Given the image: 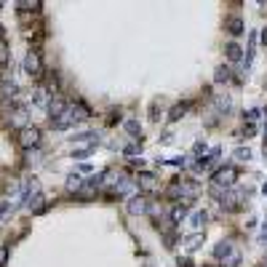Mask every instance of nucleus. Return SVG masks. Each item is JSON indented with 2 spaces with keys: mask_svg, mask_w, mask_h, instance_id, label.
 I'll list each match as a JSON object with an SVG mask.
<instances>
[{
  "mask_svg": "<svg viewBox=\"0 0 267 267\" xmlns=\"http://www.w3.org/2000/svg\"><path fill=\"white\" fill-rule=\"evenodd\" d=\"M24 70H27V75H32V78H40V72H43L40 54H37V51H27V56H24Z\"/></svg>",
  "mask_w": 267,
  "mask_h": 267,
  "instance_id": "f257e3e1",
  "label": "nucleus"
},
{
  "mask_svg": "<svg viewBox=\"0 0 267 267\" xmlns=\"http://www.w3.org/2000/svg\"><path fill=\"white\" fill-rule=\"evenodd\" d=\"M134 187H137V182H134L131 176H120L115 182V187H112V195L115 198H128L134 193Z\"/></svg>",
  "mask_w": 267,
  "mask_h": 267,
  "instance_id": "f03ea898",
  "label": "nucleus"
},
{
  "mask_svg": "<svg viewBox=\"0 0 267 267\" xmlns=\"http://www.w3.org/2000/svg\"><path fill=\"white\" fill-rule=\"evenodd\" d=\"M37 142H40V131H37L35 126L32 128H22V134H19V145H22L24 150H32Z\"/></svg>",
  "mask_w": 267,
  "mask_h": 267,
  "instance_id": "7ed1b4c3",
  "label": "nucleus"
},
{
  "mask_svg": "<svg viewBox=\"0 0 267 267\" xmlns=\"http://www.w3.org/2000/svg\"><path fill=\"white\" fill-rule=\"evenodd\" d=\"M241 203H243V193H241V190H230V193L222 195V206L227 208V211H235Z\"/></svg>",
  "mask_w": 267,
  "mask_h": 267,
  "instance_id": "20e7f679",
  "label": "nucleus"
},
{
  "mask_svg": "<svg viewBox=\"0 0 267 267\" xmlns=\"http://www.w3.org/2000/svg\"><path fill=\"white\" fill-rule=\"evenodd\" d=\"M235 182V168H219L216 171V176H214V185H219V187H230Z\"/></svg>",
  "mask_w": 267,
  "mask_h": 267,
  "instance_id": "39448f33",
  "label": "nucleus"
},
{
  "mask_svg": "<svg viewBox=\"0 0 267 267\" xmlns=\"http://www.w3.org/2000/svg\"><path fill=\"white\" fill-rule=\"evenodd\" d=\"M147 211V198H142V195H131L128 200V214H145Z\"/></svg>",
  "mask_w": 267,
  "mask_h": 267,
  "instance_id": "423d86ee",
  "label": "nucleus"
},
{
  "mask_svg": "<svg viewBox=\"0 0 267 267\" xmlns=\"http://www.w3.org/2000/svg\"><path fill=\"white\" fill-rule=\"evenodd\" d=\"M137 185H139L142 190H147V193H152V190L158 187V179L152 176V174H147V171H145V174H139V176H137Z\"/></svg>",
  "mask_w": 267,
  "mask_h": 267,
  "instance_id": "0eeeda50",
  "label": "nucleus"
},
{
  "mask_svg": "<svg viewBox=\"0 0 267 267\" xmlns=\"http://www.w3.org/2000/svg\"><path fill=\"white\" fill-rule=\"evenodd\" d=\"M64 110H67V102H64V99H51V102H49V118H51V120H56Z\"/></svg>",
  "mask_w": 267,
  "mask_h": 267,
  "instance_id": "6e6552de",
  "label": "nucleus"
},
{
  "mask_svg": "<svg viewBox=\"0 0 267 267\" xmlns=\"http://www.w3.org/2000/svg\"><path fill=\"white\" fill-rule=\"evenodd\" d=\"M230 80H233V70H230V64L216 67V83H230Z\"/></svg>",
  "mask_w": 267,
  "mask_h": 267,
  "instance_id": "1a4fd4ad",
  "label": "nucleus"
},
{
  "mask_svg": "<svg viewBox=\"0 0 267 267\" xmlns=\"http://www.w3.org/2000/svg\"><path fill=\"white\" fill-rule=\"evenodd\" d=\"M0 94H3V97H16V83L11 78H3L0 80Z\"/></svg>",
  "mask_w": 267,
  "mask_h": 267,
  "instance_id": "9d476101",
  "label": "nucleus"
},
{
  "mask_svg": "<svg viewBox=\"0 0 267 267\" xmlns=\"http://www.w3.org/2000/svg\"><path fill=\"white\" fill-rule=\"evenodd\" d=\"M27 208H32V211H40V208H43V195L40 193H30V195H27Z\"/></svg>",
  "mask_w": 267,
  "mask_h": 267,
  "instance_id": "9b49d317",
  "label": "nucleus"
},
{
  "mask_svg": "<svg viewBox=\"0 0 267 267\" xmlns=\"http://www.w3.org/2000/svg\"><path fill=\"white\" fill-rule=\"evenodd\" d=\"M67 190H70V193H78V190H83V176H80V174H72L70 179H67Z\"/></svg>",
  "mask_w": 267,
  "mask_h": 267,
  "instance_id": "f8f14e48",
  "label": "nucleus"
},
{
  "mask_svg": "<svg viewBox=\"0 0 267 267\" xmlns=\"http://www.w3.org/2000/svg\"><path fill=\"white\" fill-rule=\"evenodd\" d=\"M187 107H190L187 102H182V104H174V107H171V115H168V120H179V118H182L185 112H187Z\"/></svg>",
  "mask_w": 267,
  "mask_h": 267,
  "instance_id": "ddd939ff",
  "label": "nucleus"
},
{
  "mask_svg": "<svg viewBox=\"0 0 267 267\" xmlns=\"http://www.w3.org/2000/svg\"><path fill=\"white\" fill-rule=\"evenodd\" d=\"M225 49H227V59H233V62H238V59H241V46H238V43H227L225 46Z\"/></svg>",
  "mask_w": 267,
  "mask_h": 267,
  "instance_id": "4468645a",
  "label": "nucleus"
},
{
  "mask_svg": "<svg viewBox=\"0 0 267 267\" xmlns=\"http://www.w3.org/2000/svg\"><path fill=\"white\" fill-rule=\"evenodd\" d=\"M75 139H78V142H88V145H94V142H99V134H94V131H83V134H75Z\"/></svg>",
  "mask_w": 267,
  "mask_h": 267,
  "instance_id": "2eb2a0df",
  "label": "nucleus"
},
{
  "mask_svg": "<svg viewBox=\"0 0 267 267\" xmlns=\"http://www.w3.org/2000/svg\"><path fill=\"white\" fill-rule=\"evenodd\" d=\"M238 264H241V251L233 249L230 254H227V259H225V267H238Z\"/></svg>",
  "mask_w": 267,
  "mask_h": 267,
  "instance_id": "dca6fc26",
  "label": "nucleus"
},
{
  "mask_svg": "<svg viewBox=\"0 0 267 267\" xmlns=\"http://www.w3.org/2000/svg\"><path fill=\"white\" fill-rule=\"evenodd\" d=\"M227 30H230L233 35H241V32H243V22H241L238 16H233L230 22H227Z\"/></svg>",
  "mask_w": 267,
  "mask_h": 267,
  "instance_id": "f3484780",
  "label": "nucleus"
},
{
  "mask_svg": "<svg viewBox=\"0 0 267 267\" xmlns=\"http://www.w3.org/2000/svg\"><path fill=\"white\" fill-rule=\"evenodd\" d=\"M230 251H233V246L225 241V243H219L216 249H214V256H219V259H222V256H225V254H230Z\"/></svg>",
  "mask_w": 267,
  "mask_h": 267,
  "instance_id": "a211bd4d",
  "label": "nucleus"
},
{
  "mask_svg": "<svg viewBox=\"0 0 267 267\" xmlns=\"http://www.w3.org/2000/svg\"><path fill=\"white\" fill-rule=\"evenodd\" d=\"M24 120H27V112H24V110H16V112H14V118H11L14 126H24Z\"/></svg>",
  "mask_w": 267,
  "mask_h": 267,
  "instance_id": "6ab92c4d",
  "label": "nucleus"
},
{
  "mask_svg": "<svg viewBox=\"0 0 267 267\" xmlns=\"http://www.w3.org/2000/svg\"><path fill=\"white\" fill-rule=\"evenodd\" d=\"M40 3H30V0H22V3H16L19 11H32V8H37Z\"/></svg>",
  "mask_w": 267,
  "mask_h": 267,
  "instance_id": "aec40b11",
  "label": "nucleus"
},
{
  "mask_svg": "<svg viewBox=\"0 0 267 267\" xmlns=\"http://www.w3.org/2000/svg\"><path fill=\"white\" fill-rule=\"evenodd\" d=\"M185 214H187V211H185V206H176L174 211H171V216H174V222H182V219H185Z\"/></svg>",
  "mask_w": 267,
  "mask_h": 267,
  "instance_id": "412c9836",
  "label": "nucleus"
},
{
  "mask_svg": "<svg viewBox=\"0 0 267 267\" xmlns=\"http://www.w3.org/2000/svg\"><path fill=\"white\" fill-rule=\"evenodd\" d=\"M206 219H208V214H206V211H198V214L193 216V225H195V227H200V225H206Z\"/></svg>",
  "mask_w": 267,
  "mask_h": 267,
  "instance_id": "4be33fe9",
  "label": "nucleus"
},
{
  "mask_svg": "<svg viewBox=\"0 0 267 267\" xmlns=\"http://www.w3.org/2000/svg\"><path fill=\"white\" fill-rule=\"evenodd\" d=\"M126 128H128V134H131V137H137V131H139V123H137V120H128V123H126Z\"/></svg>",
  "mask_w": 267,
  "mask_h": 267,
  "instance_id": "5701e85b",
  "label": "nucleus"
},
{
  "mask_svg": "<svg viewBox=\"0 0 267 267\" xmlns=\"http://www.w3.org/2000/svg\"><path fill=\"white\" fill-rule=\"evenodd\" d=\"M8 62V51H6V43L0 40V64H6Z\"/></svg>",
  "mask_w": 267,
  "mask_h": 267,
  "instance_id": "b1692460",
  "label": "nucleus"
},
{
  "mask_svg": "<svg viewBox=\"0 0 267 267\" xmlns=\"http://www.w3.org/2000/svg\"><path fill=\"white\" fill-rule=\"evenodd\" d=\"M198 241H200V238H198V235H193V238H190V243H187V249H190V251H193V249H195V246H198Z\"/></svg>",
  "mask_w": 267,
  "mask_h": 267,
  "instance_id": "393cba45",
  "label": "nucleus"
},
{
  "mask_svg": "<svg viewBox=\"0 0 267 267\" xmlns=\"http://www.w3.org/2000/svg\"><path fill=\"white\" fill-rule=\"evenodd\" d=\"M235 155H238V158H246V160H249V158H251V152H249V150H238Z\"/></svg>",
  "mask_w": 267,
  "mask_h": 267,
  "instance_id": "a878e982",
  "label": "nucleus"
},
{
  "mask_svg": "<svg viewBox=\"0 0 267 267\" xmlns=\"http://www.w3.org/2000/svg\"><path fill=\"white\" fill-rule=\"evenodd\" d=\"M6 256H8V251H6V249H0V267H3V262H6Z\"/></svg>",
  "mask_w": 267,
  "mask_h": 267,
  "instance_id": "bb28decb",
  "label": "nucleus"
},
{
  "mask_svg": "<svg viewBox=\"0 0 267 267\" xmlns=\"http://www.w3.org/2000/svg\"><path fill=\"white\" fill-rule=\"evenodd\" d=\"M262 241L267 243V225H264V230H262Z\"/></svg>",
  "mask_w": 267,
  "mask_h": 267,
  "instance_id": "cd10ccee",
  "label": "nucleus"
},
{
  "mask_svg": "<svg viewBox=\"0 0 267 267\" xmlns=\"http://www.w3.org/2000/svg\"><path fill=\"white\" fill-rule=\"evenodd\" d=\"M264 195H267V185H264Z\"/></svg>",
  "mask_w": 267,
  "mask_h": 267,
  "instance_id": "c85d7f7f",
  "label": "nucleus"
}]
</instances>
